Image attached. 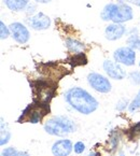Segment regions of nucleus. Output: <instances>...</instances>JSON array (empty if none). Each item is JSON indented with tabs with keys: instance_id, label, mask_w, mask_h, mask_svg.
<instances>
[{
	"instance_id": "obj_1",
	"label": "nucleus",
	"mask_w": 140,
	"mask_h": 156,
	"mask_svg": "<svg viewBox=\"0 0 140 156\" xmlns=\"http://www.w3.org/2000/svg\"><path fill=\"white\" fill-rule=\"evenodd\" d=\"M65 100L69 106L79 113L88 115L98 109L99 102L86 90L82 87L69 88L65 94Z\"/></svg>"
},
{
	"instance_id": "obj_2",
	"label": "nucleus",
	"mask_w": 140,
	"mask_h": 156,
	"mask_svg": "<svg viewBox=\"0 0 140 156\" xmlns=\"http://www.w3.org/2000/svg\"><path fill=\"white\" fill-rule=\"evenodd\" d=\"M133 17V9L126 3H109L100 13V19L102 21H111L117 24L129 22Z\"/></svg>"
},
{
	"instance_id": "obj_3",
	"label": "nucleus",
	"mask_w": 140,
	"mask_h": 156,
	"mask_svg": "<svg viewBox=\"0 0 140 156\" xmlns=\"http://www.w3.org/2000/svg\"><path fill=\"white\" fill-rule=\"evenodd\" d=\"M46 133L57 137H66L76 131V124L71 119L65 115H56L48 119L43 126Z\"/></svg>"
},
{
	"instance_id": "obj_4",
	"label": "nucleus",
	"mask_w": 140,
	"mask_h": 156,
	"mask_svg": "<svg viewBox=\"0 0 140 156\" xmlns=\"http://www.w3.org/2000/svg\"><path fill=\"white\" fill-rule=\"evenodd\" d=\"M87 82L90 86L98 93L107 94L111 90V83L106 76H101L97 72H91L87 76Z\"/></svg>"
},
{
	"instance_id": "obj_5",
	"label": "nucleus",
	"mask_w": 140,
	"mask_h": 156,
	"mask_svg": "<svg viewBox=\"0 0 140 156\" xmlns=\"http://www.w3.org/2000/svg\"><path fill=\"white\" fill-rule=\"evenodd\" d=\"M113 58L115 62L124 66H134L136 62V53L135 50H133L129 46H123L114 51Z\"/></svg>"
},
{
	"instance_id": "obj_6",
	"label": "nucleus",
	"mask_w": 140,
	"mask_h": 156,
	"mask_svg": "<svg viewBox=\"0 0 140 156\" xmlns=\"http://www.w3.org/2000/svg\"><path fill=\"white\" fill-rule=\"evenodd\" d=\"M10 31H11V36L14 40H15L17 43L20 44H25L26 42L29 40L30 34L29 30L27 29L25 25H23L22 23L19 22H15V23H12L9 26Z\"/></svg>"
},
{
	"instance_id": "obj_7",
	"label": "nucleus",
	"mask_w": 140,
	"mask_h": 156,
	"mask_svg": "<svg viewBox=\"0 0 140 156\" xmlns=\"http://www.w3.org/2000/svg\"><path fill=\"white\" fill-rule=\"evenodd\" d=\"M102 66L103 70L108 74L109 78L113 79V80H123L126 78V71L117 62H113L111 60H105Z\"/></svg>"
},
{
	"instance_id": "obj_8",
	"label": "nucleus",
	"mask_w": 140,
	"mask_h": 156,
	"mask_svg": "<svg viewBox=\"0 0 140 156\" xmlns=\"http://www.w3.org/2000/svg\"><path fill=\"white\" fill-rule=\"evenodd\" d=\"M74 150V144L69 139H60L52 145V154L54 156H69Z\"/></svg>"
},
{
	"instance_id": "obj_9",
	"label": "nucleus",
	"mask_w": 140,
	"mask_h": 156,
	"mask_svg": "<svg viewBox=\"0 0 140 156\" xmlns=\"http://www.w3.org/2000/svg\"><path fill=\"white\" fill-rule=\"evenodd\" d=\"M126 32V28L123 24L112 23L109 24L105 29V36L107 40L110 41H115V40L121 39Z\"/></svg>"
},
{
	"instance_id": "obj_10",
	"label": "nucleus",
	"mask_w": 140,
	"mask_h": 156,
	"mask_svg": "<svg viewBox=\"0 0 140 156\" xmlns=\"http://www.w3.org/2000/svg\"><path fill=\"white\" fill-rule=\"evenodd\" d=\"M30 27L34 30H45L51 26V19L42 12L31 16L28 21Z\"/></svg>"
},
{
	"instance_id": "obj_11",
	"label": "nucleus",
	"mask_w": 140,
	"mask_h": 156,
	"mask_svg": "<svg viewBox=\"0 0 140 156\" xmlns=\"http://www.w3.org/2000/svg\"><path fill=\"white\" fill-rule=\"evenodd\" d=\"M5 5L12 11H23L29 5V0H3Z\"/></svg>"
},
{
	"instance_id": "obj_12",
	"label": "nucleus",
	"mask_w": 140,
	"mask_h": 156,
	"mask_svg": "<svg viewBox=\"0 0 140 156\" xmlns=\"http://www.w3.org/2000/svg\"><path fill=\"white\" fill-rule=\"evenodd\" d=\"M65 45L68 48L70 52L72 53H80V52H83V50L85 48V45L82 43V42L78 41L76 39H71V38H68L65 41Z\"/></svg>"
},
{
	"instance_id": "obj_13",
	"label": "nucleus",
	"mask_w": 140,
	"mask_h": 156,
	"mask_svg": "<svg viewBox=\"0 0 140 156\" xmlns=\"http://www.w3.org/2000/svg\"><path fill=\"white\" fill-rule=\"evenodd\" d=\"M0 135H1V139H0V145L3 147L10 141V138H11V133H10L9 128H8V125L5 123L3 119L1 117V127H0Z\"/></svg>"
},
{
	"instance_id": "obj_14",
	"label": "nucleus",
	"mask_w": 140,
	"mask_h": 156,
	"mask_svg": "<svg viewBox=\"0 0 140 156\" xmlns=\"http://www.w3.org/2000/svg\"><path fill=\"white\" fill-rule=\"evenodd\" d=\"M69 62H71L72 66H82V65H85L87 62L86 56L83 52H80V53H74V55H72L71 57L69 58Z\"/></svg>"
},
{
	"instance_id": "obj_15",
	"label": "nucleus",
	"mask_w": 140,
	"mask_h": 156,
	"mask_svg": "<svg viewBox=\"0 0 140 156\" xmlns=\"http://www.w3.org/2000/svg\"><path fill=\"white\" fill-rule=\"evenodd\" d=\"M126 43L133 50L140 51V37L138 34H131L126 40Z\"/></svg>"
},
{
	"instance_id": "obj_16",
	"label": "nucleus",
	"mask_w": 140,
	"mask_h": 156,
	"mask_svg": "<svg viewBox=\"0 0 140 156\" xmlns=\"http://www.w3.org/2000/svg\"><path fill=\"white\" fill-rule=\"evenodd\" d=\"M139 108H140V90L138 92V94H137V96L135 97V99L129 103L128 110H129V112L133 113V112H135L136 110H138Z\"/></svg>"
},
{
	"instance_id": "obj_17",
	"label": "nucleus",
	"mask_w": 140,
	"mask_h": 156,
	"mask_svg": "<svg viewBox=\"0 0 140 156\" xmlns=\"http://www.w3.org/2000/svg\"><path fill=\"white\" fill-rule=\"evenodd\" d=\"M10 34H11V31H10V28L7 27V26H5V24L1 21V22H0V38H1V40L7 39V38L10 36Z\"/></svg>"
},
{
	"instance_id": "obj_18",
	"label": "nucleus",
	"mask_w": 140,
	"mask_h": 156,
	"mask_svg": "<svg viewBox=\"0 0 140 156\" xmlns=\"http://www.w3.org/2000/svg\"><path fill=\"white\" fill-rule=\"evenodd\" d=\"M129 81L135 85H140V71H131L128 74Z\"/></svg>"
},
{
	"instance_id": "obj_19",
	"label": "nucleus",
	"mask_w": 140,
	"mask_h": 156,
	"mask_svg": "<svg viewBox=\"0 0 140 156\" xmlns=\"http://www.w3.org/2000/svg\"><path fill=\"white\" fill-rule=\"evenodd\" d=\"M74 151L76 154H82L85 151V144L82 141H78V142L74 143Z\"/></svg>"
},
{
	"instance_id": "obj_20",
	"label": "nucleus",
	"mask_w": 140,
	"mask_h": 156,
	"mask_svg": "<svg viewBox=\"0 0 140 156\" xmlns=\"http://www.w3.org/2000/svg\"><path fill=\"white\" fill-rule=\"evenodd\" d=\"M17 153L16 149L14 147H5L2 152H1V156H15V154Z\"/></svg>"
},
{
	"instance_id": "obj_21",
	"label": "nucleus",
	"mask_w": 140,
	"mask_h": 156,
	"mask_svg": "<svg viewBox=\"0 0 140 156\" xmlns=\"http://www.w3.org/2000/svg\"><path fill=\"white\" fill-rule=\"evenodd\" d=\"M127 106H129L128 100H127V99H121V100L117 103V107H115V108H117V110H119V111H123L126 109Z\"/></svg>"
},
{
	"instance_id": "obj_22",
	"label": "nucleus",
	"mask_w": 140,
	"mask_h": 156,
	"mask_svg": "<svg viewBox=\"0 0 140 156\" xmlns=\"http://www.w3.org/2000/svg\"><path fill=\"white\" fill-rule=\"evenodd\" d=\"M15 156H29V154L27 152H23V151H17V153L15 154Z\"/></svg>"
},
{
	"instance_id": "obj_23",
	"label": "nucleus",
	"mask_w": 140,
	"mask_h": 156,
	"mask_svg": "<svg viewBox=\"0 0 140 156\" xmlns=\"http://www.w3.org/2000/svg\"><path fill=\"white\" fill-rule=\"evenodd\" d=\"M34 1H36V2H38V3H48V2H51L52 0H34Z\"/></svg>"
},
{
	"instance_id": "obj_24",
	"label": "nucleus",
	"mask_w": 140,
	"mask_h": 156,
	"mask_svg": "<svg viewBox=\"0 0 140 156\" xmlns=\"http://www.w3.org/2000/svg\"><path fill=\"white\" fill-rule=\"evenodd\" d=\"M119 3H126V2H133V0H117Z\"/></svg>"
},
{
	"instance_id": "obj_25",
	"label": "nucleus",
	"mask_w": 140,
	"mask_h": 156,
	"mask_svg": "<svg viewBox=\"0 0 140 156\" xmlns=\"http://www.w3.org/2000/svg\"><path fill=\"white\" fill-rule=\"evenodd\" d=\"M133 3L138 5V7H140V0H133Z\"/></svg>"
},
{
	"instance_id": "obj_26",
	"label": "nucleus",
	"mask_w": 140,
	"mask_h": 156,
	"mask_svg": "<svg viewBox=\"0 0 140 156\" xmlns=\"http://www.w3.org/2000/svg\"><path fill=\"white\" fill-rule=\"evenodd\" d=\"M119 156H125V155H124V153H123V152H121V154H120Z\"/></svg>"
},
{
	"instance_id": "obj_27",
	"label": "nucleus",
	"mask_w": 140,
	"mask_h": 156,
	"mask_svg": "<svg viewBox=\"0 0 140 156\" xmlns=\"http://www.w3.org/2000/svg\"><path fill=\"white\" fill-rule=\"evenodd\" d=\"M139 67H140V62H139Z\"/></svg>"
}]
</instances>
